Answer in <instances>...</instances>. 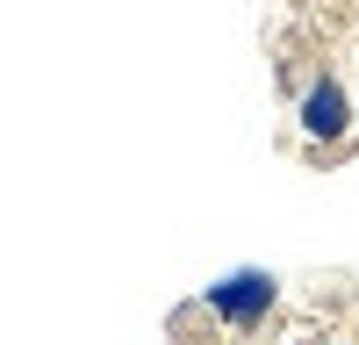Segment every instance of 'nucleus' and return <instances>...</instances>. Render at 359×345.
Listing matches in <instances>:
<instances>
[{"mask_svg":"<svg viewBox=\"0 0 359 345\" xmlns=\"http://www.w3.org/2000/svg\"><path fill=\"white\" fill-rule=\"evenodd\" d=\"M194 309L208 316V324L252 338V331L273 324V309H280V273H266V266H237V273H223V280H208Z\"/></svg>","mask_w":359,"mask_h":345,"instance_id":"nucleus-1","label":"nucleus"},{"mask_svg":"<svg viewBox=\"0 0 359 345\" xmlns=\"http://www.w3.org/2000/svg\"><path fill=\"white\" fill-rule=\"evenodd\" d=\"M294 130H302L316 151H331V144L352 137V94H345L338 72H316L302 94H294Z\"/></svg>","mask_w":359,"mask_h":345,"instance_id":"nucleus-2","label":"nucleus"}]
</instances>
